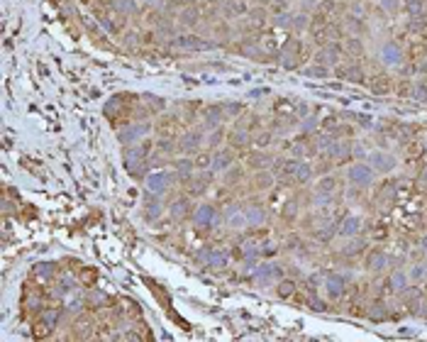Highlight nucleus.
Segmentation results:
<instances>
[{"mask_svg": "<svg viewBox=\"0 0 427 342\" xmlns=\"http://www.w3.org/2000/svg\"><path fill=\"white\" fill-rule=\"evenodd\" d=\"M340 54H344V49H342V44H337V42H329V44L320 47L318 54H315V64H320V66L325 69H335L337 64H340Z\"/></svg>", "mask_w": 427, "mask_h": 342, "instance_id": "nucleus-1", "label": "nucleus"}, {"mask_svg": "<svg viewBox=\"0 0 427 342\" xmlns=\"http://www.w3.org/2000/svg\"><path fill=\"white\" fill-rule=\"evenodd\" d=\"M22 310L27 313V315H32V313H42L44 310V293L37 288V291H32L30 288V284L25 286V296H22Z\"/></svg>", "mask_w": 427, "mask_h": 342, "instance_id": "nucleus-2", "label": "nucleus"}, {"mask_svg": "<svg viewBox=\"0 0 427 342\" xmlns=\"http://www.w3.org/2000/svg\"><path fill=\"white\" fill-rule=\"evenodd\" d=\"M171 47H176V49H196V52H200V49L215 47V42H205V39L198 37V34H186V37H176L174 42H171Z\"/></svg>", "mask_w": 427, "mask_h": 342, "instance_id": "nucleus-3", "label": "nucleus"}, {"mask_svg": "<svg viewBox=\"0 0 427 342\" xmlns=\"http://www.w3.org/2000/svg\"><path fill=\"white\" fill-rule=\"evenodd\" d=\"M215 215H218V213H215L212 206H200L198 213L193 215V225L200 227V230H212V227H215V222H218Z\"/></svg>", "mask_w": 427, "mask_h": 342, "instance_id": "nucleus-4", "label": "nucleus"}, {"mask_svg": "<svg viewBox=\"0 0 427 342\" xmlns=\"http://www.w3.org/2000/svg\"><path fill=\"white\" fill-rule=\"evenodd\" d=\"M220 8H222V15H225L227 20H237V17L249 12L244 0H220Z\"/></svg>", "mask_w": 427, "mask_h": 342, "instance_id": "nucleus-5", "label": "nucleus"}, {"mask_svg": "<svg viewBox=\"0 0 427 342\" xmlns=\"http://www.w3.org/2000/svg\"><path fill=\"white\" fill-rule=\"evenodd\" d=\"M178 22L183 25V27H198V25L203 22V12H200L198 5H186V8L178 10Z\"/></svg>", "mask_w": 427, "mask_h": 342, "instance_id": "nucleus-6", "label": "nucleus"}, {"mask_svg": "<svg viewBox=\"0 0 427 342\" xmlns=\"http://www.w3.org/2000/svg\"><path fill=\"white\" fill-rule=\"evenodd\" d=\"M335 76L344 78V81H351V83H364V69L357 66V64H349V66L337 64V66H335Z\"/></svg>", "mask_w": 427, "mask_h": 342, "instance_id": "nucleus-7", "label": "nucleus"}, {"mask_svg": "<svg viewBox=\"0 0 427 342\" xmlns=\"http://www.w3.org/2000/svg\"><path fill=\"white\" fill-rule=\"evenodd\" d=\"M234 164V152L232 149H218L215 154H212V171H227L230 166Z\"/></svg>", "mask_w": 427, "mask_h": 342, "instance_id": "nucleus-8", "label": "nucleus"}, {"mask_svg": "<svg viewBox=\"0 0 427 342\" xmlns=\"http://www.w3.org/2000/svg\"><path fill=\"white\" fill-rule=\"evenodd\" d=\"M247 166L249 169H256V171H264V169H269V166H274V156L269 154V152H252V154L247 156Z\"/></svg>", "mask_w": 427, "mask_h": 342, "instance_id": "nucleus-9", "label": "nucleus"}, {"mask_svg": "<svg viewBox=\"0 0 427 342\" xmlns=\"http://www.w3.org/2000/svg\"><path fill=\"white\" fill-rule=\"evenodd\" d=\"M349 181L351 184H357V186H369L373 181V171L369 166H351L349 169Z\"/></svg>", "mask_w": 427, "mask_h": 342, "instance_id": "nucleus-10", "label": "nucleus"}, {"mask_svg": "<svg viewBox=\"0 0 427 342\" xmlns=\"http://www.w3.org/2000/svg\"><path fill=\"white\" fill-rule=\"evenodd\" d=\"M225 222L230 225V227H242V225H247V215H244V208H242L240 203H234L230 208L225 210Z\"/></svg>", "mask_w": 427, "mask_h": 342, "instance_id": "nucleus-11", "label": "nucleus"}, {"mask_svg": "<svg viewBox=\"0 0 427 342\" xmlns=\"http://www.w3.org/2000/svg\"><path fill=\"white\" fill-rule=\"evenodd\" d=\"M200 144H203L200 132H186L181 140H178V149H181V152H186V154H193V152L200 149Z\"/></svg>", "mask_w": 427, "mask_h": 342, "instance_id": "nucleus-12", "label": "nucleus"}, {"mask_svg": "<svg viewBox=\"0 0 427 342\" xmlns=\"http://www.w3.org/2000/svg\"><path fill=\"white\" fill-rule=\"evenodd\" d=\"M227 115H225V108L222 105H215V108H208V110L203 112V122H205V130H215L220 127V122L225 120Z\"/></svg>", "mask_w": 427, "mask_h": 342, "instance_id": "nucleus-13", "label": "nucleus"}, {"mask_svg": "<svg viewBox=\"0 0 427 342\" xmlns=\"http://www.w3.org/2000/svg\"><path fill=\"white\" fill-rule=\"evenodd\" d=\"M369 88H371L376 96H386V93L393 90V81H391V76H386V74H376V76L369 81Z\"/></svg>", "mask_w": 427, "mask_h": 342, "instance_id": "nucleus-14", "label": "nucleus"}, {"mask_svg": "<svg viewBox=\"0 0 427 342\" xmlns=\"http://www.w3.org/2000/svg\"><path fill=\"white\" fill-rule=\"evenodd\" d=\"M169 210H171V218H176V220L188 218V215H191V200H188V196H181V198L171 200Z\"/></svg>", "mask_w": 427, "mask_h": 342, "instance_id": "nucleus-15", "label": "nucleus"}, {"mask_svg": "<svg viewBox=\"0 0 427 342\" xmlns=\"http://www.w3.org/2000/svg\"><path fill=\"white\" fill-rule=\"evenodd\" d=\"M227 142H230L232 149H247L249 144L254 142L252 132H244V130H234V132L227 137Z\"/></svg>", "mask_w": 427, "mask_h": 342, "instance_id": "nucleus-16", "label": "nucleus"}, {"mask_svg": "<svg viewBox=\"0 0 427 342\" xmlns=\"http://www.w3.org/2000/svg\"><path fill=\"white\" fill-rule=\"evenodd\" d=\"M244 215H247V225H252V227H259L266 220V210L256 203H254V208H244Z\"/></svg>", "mask_w": 427, "mask_h": 342, "instance_id": "nucleus-17", "label": "nucleus"}, {"mask_svg": "<svg viewBox=\"0 0 427 342\" xmlns=\"http://www.w3.org/2000/svg\"><path fill=\"white\" fill-rule=\"evenodd\" d=\"M342 49H344V54L349 56H362L364 54V42L359 39V37H344V44H342Z\"/></svg>", "mask_w": 427, "mask_h": 342, "instance_id": "nucleus-18", "label": "nucleus"}, {"mask_svg": "<svg viewBox=\"0 0 427 342\" xmlns=\"http://www.w3.org/2000/svg\"><path fill=\"white\" fill-rule=\"evenodd\" d=\"M112 10L125 17V15H134V12L139 10V5L134 0H112Z\"/></svg>", "mask_w": 427, "mask_h": 342, "instance_id": "nucleus-19", "label": "nucleus"}, {"mask_svg": "<svg viewBox=\"0 0 427 342\" xmlns=\"http://www.w3.org/2000/svg\"><path fill=\"white\" fill-rule=\"evenodd\" d=\"M342 25H344V30H347V32H351L354 37H359V34H362L364 30H366L359 15H347V17H344V22H342Z\"/></svg>", "mask_w": 427, "mask_h": 342, "instance_id": "nucleus-20", "label": "nucleus"}, {"mask_svg": "<svg viewBox=\"0 0 427 342\" xmlns=\"http://www.w3.org/2000/svg\"><path fill=\"white\" fill-rule=\"evenodd\" d=\"M110 298L103 293V291H90V293H86V306H90V308H103V306H108Z\"/></svg>", "mask_w": 427, "mask_h": 342, "instance_id": "nucleus-21", "label": "nucleus"}, {"mask_svg": "<svg viewBox=\"0 0 427 342\" xmlns=\"http://www.w3.org/2000/svg\"><path fill=\"white\" fill-rule=\"evenodd\" d=\"M205 254H208V257H203V254H200L198 259H200V262H208L210 266H225V264H227V254L218 252V249H208Z\"/></svg>", "mask_w": 427, "mask_h": 342, "instance_id": "nucleus-22", "label": "nucleus"}, {"mask_svg": "<svg viewBox=\"0 0 427 342\" xmlns=\"http://www.w3.org/2000/svg\"><path fill=\"white\" fill-rule=\"evenodd\" d=\"M32 330H34V337H49V335H52L56 328H54V325H49V323H46L42 315H37V320H34V325H32Z\"/></svg>", "mask_w": 427, "mask_h": 342, "instance_id": "nucleus-23", "label": "nucleus"}, {"mask_svg": "<svg viewBox=\"0 0 427 342\" xmlns=\"http://www.w3.org/2000/svg\"><path fill=\"white\" fill-rule=\"evenodd\" d=\"M276 184V178L269 174V171H259L256 176H254V191H266V188H271Z\"/></svg>", "mask_w": 427, "mask_h": 342, "instance_id": "nucleus-24", "label": "nucleus"}, {"mask_svg": "<svg viewBox=\"0 0 427 342\" xmlns=\"http://www.w3.org/2000/svg\"><path fill=\"white\" fill-rule=\"evenodd\" d=\"M147 130H149V125H137V127H127V130H122V132H120V140H122L125 144L132 142V140L137 142V140H139V134L147 132Z\"/></svg>", "mask_w": 427, "mask_h": 342, "instance_id": "nucleus-25", "label": "nucleus"}, {"mask_svg": "<svg viewBox=\"0 0 427 342\" xmlns=\"http://www.w3.org/2000/svg\"><path fill=\"white\" fill-rule=\"evenodd\" d=\"M242 178H244V169L242 166H230L225 171V186H237Z\"/></svg>", "mask_w": 427, "mask_h": 342, "instance_id": "nucleus-26", "label": "nucleus"}, {"mask_svg": "<svg viewBox=\"0 0 427 342\" xmlns=\"http://www.w3.org/2000/svg\"><path fill=\"white\" fill-rule=\"evenodd\" d=\"M335 188H337V178L335 176H322L318 184V191L322 196H332L335 193Z\"/></svg>", "mask_w": 427, "mask_h": 342, "instance_id": "nucleus-27", "label": "nucleus"}, {"mask_svg": "<svg viewBox=\"0 0 427 342\" xmlns=\"http://www.w3.org/2000/svg\"><path fill=\"white\" fill-rule=\"evenodd\" d=\"M276 293L281 298H291L296 293V284L288 281V279H278V286H276Z\"/></svg>", "mask_w": 427, "mask_h": 342, "instance_id": "nucleus-28", "label": "nucleus"}, {"mask_svg": "<svg viewBox=\"0 0 427 342\" xmlns=\"http://www.w3.org/2000/svg\"><path fill=\"white\" fill-rule=\"evenodd\" d=\"M313 176H315V169H313L310 164H303V162H300V166H298V171H296V181H298V184H307Z\"/></svg>", "mask_w": 427, "mask_h": 342, "instance_id": "nucleus-29", "label": "nucleus"}, {"mask_svg": "<svg viewBox=\"0 0 427 342\" xmlns=\"http://www.w3.org/2000/svg\"><path fill=\"white\" fill-rule=\"evenodd\" d=\"M422 54H427V42H413V44L408 47V59L420 61V56Z\"/></svg>", "mask_w": 427, "mask_h": 342, "instance_id": "nucleus-30", "label": "nucleus"}, {"mask_svg": "<svg viewBox=\"0 0 427 342\" xmlns=\"http://www.w3.org/2000/svg\"><path fill=\"white\" fill-rule=\"evenodd\" d=\"M384 264H386V254L384 252H371V257H366V266L373 269V271H378Z\"/></svg>", "mask_w": 427, "mask_h": 342, "instance_id": "nucleus-31", "label": "nucleus"}, {"mask_svg": "<svg viewBox=\"0 0 427 342\" xmlns=\"http://www.w3.org/2000/svg\"><path fill=\"white\" fill-rule=\"evenodd\" d=\"M271 22H274L276 27H283V30H293V15L281 12V15H274V17H271Z\"/></svg>", "mask_w": 427, "mask_h": 342, "instance_id": "nucleus-32", "label": "nucleus"}, {"mask_svg": "<svg viewBox=\"0 0 427 342\" xmlns=\"http://www.w3.org/2000/svg\"><path fill=\"white\" fill-rule=\"evenodd\" d=\"M296 213H298V203L293 200V203H286V206H283V210H281V218H283L286 222H288V220L293 222V220L298 218Z\"/></svg>", "mask_w": 427, "mask_h": 342, "instance_id": "nucleus-33", "label": "nucleus"}, {"mask_svg": "<svg viewBox=\"0 0 427 342\" xmlns=\"http://www.w3.org/2000/svg\"><path fill=\"white\" fill-rule=\"evenodd\" d=\"M193 164H196V169H210V166H212V154H208V152H200V154H196Z\"/></svg>", "mask_w": 427, "mask_h": 342, "instance_id": "nucleus-34", "label": "nucleus"}, {"mask_svg": "<svg viewBox=\"0 0 427 342\" xmlns=\"http://www.w3.org/2000/svg\"><path fill=\"white\" fill-rule=\"evenodd\" d=\"M310 27V17H307V12H298L296 17H293V30L300 32V30H307Z\"/></svg>", "mask_w": 427, "mask_h": 342, "instance_id": "nucleus-35", "label": "nucleus"}, {"mask_svg": "<svg viewBox=\"0 0 427 342\" xmlns=\"http://www.w3.org/2000/svg\"><path fill=\"white\" fill-rule=\"evenodd\" d=\"M222 134H225V130H222V127H215V130H210L208 144L212 147V149H218L220 144H222Z\"/></svg>", "mask_w": 427, "mask_h": 342, "instance_id": "nucleus-36", "label": "nucleus"}, {"mask_svg": "<svg viewBox=\"0 0 427 342\" xmlns=\"http://www.w3.org/2000/svg\"><path fill=\"white\" fill-rule=\"evenodd\" d=\"M278 254V247L271 242H264L262 247H259V257H264V259H271V257H276Z\"/></svg>", "mask_w": 427, "mask_h": 342, "instance_id": "nucleus-37", "label": "nucleus"}, {"mask_svg": "<svg viewBox=\"0 0 427 342\" xmlns=\"http://www.w3.org/2000/svg\"><path fill=\"white\" fill-rule=\"evenodd\" d=\"M422 152H425V149H422V144H420V142H410V144H408V159H410V162L420 159Z\"/></svg>", "mask_w": 427, "mask_h": 342, "instance_id": "nucleus-38", "label": "nucleus"}, {"mask_svg": "<svg viewBox=\"0 0 427 342\" xmlns=\"http://www.w3.org/2000/svg\"><path fill=\"white\" fill-rule=\"evenodd\" d=\"M147 213H149V215L154 213V218H159V213H161V200L147 196Z\"/></svg>", "mask_w": 427, "mask_h": 342, "instance_id": "nucleus-39", "label": "nucleus"}, {"mask_svg": "<svg viewBox=\"0 0 427 342\" xmlns=\"http://www.w3.org/2000/svg\"><path fill=\"white\" fill-rule=\"evenodd\" d=\"M271 142H274V134H271V132H262V134H256V137H254V144H256L259 149H266Z\"/></svg>", "mask_w": 427, "mask_h": 342, "instance_id": "nucleus-40", "label": "nucleus"}, {"mask_svg": "<svg viewBox=\"0 0 427 342\" xmlns=\"http://www.w3.org/2000/svg\"><path fill=\"white\" fill-rule=\"evenodd\" d=\"M373 164L378 166V169H384V171H388V169H393V159H386V154H373Z\"/></svg>", "mask_w": 427, "mask_h": 342, "instance_id": "nucleus-41", "label": "nucleus"}, {"mask_svg": "<svg viewBox=\"0 0 427 342\" xmlns=\"http://www.w3.org/2000/svg\"><path fill=\"white\" fill-rule=\"evenodd\" d=\"M357 227H359V220H354V218H351V220L344 222V227H342V235H344V237H351V235H357Z\"/></svg>", "mask_w": 427, "mask_h": 342, "instance_id": "nucleus-42", "label": "nucleus"}, {"mask_svg": "<svg viewBox=\"0 0 427 342\" xmlns=\"http://www.w3.org/2000/svg\"><path fill=\"white\" fill-rule=\"evenodd\" d=\"M147 98V105L152 108V110H164L166 108V103L161 98H156V96H144Z\"/></svg>", "mask_w": 427, "mask_h": 342, "instance_id": "nucleus-43", "label": "nucleus"}, {"mask_svg": "<svg viewBox=\"0 0 427 342\" xmlns=\"http://www.w3.org/2000/svg\"><path fill=\"white\" fill-rule=\"evenodd\" d=\"M406 5H408V12H413V15H420V12L425 10V0H410Z\"/></svg>", "mask_w": 427, "mask_h": 342, "instance_id": "nucleus-44", "label": "nucleus"}, {"mask_svg": "<svg viewBox=\"0 0 427 342\" xmlns=\"http://www.w3.org/2000/svg\"><path fill=\"white\" fill-rule=\"evenodd\" d=\"M413 96H415L417 100H425L427 98V81H420L415 88H413Z\"/></svg>", "mask_w": 427, "mask_h": 342, "instance_id": "nucleus-45", "label": "nucleus"}, {"mask_svg": "<svg viewBox=\"0 0 427 342\" xmlns=\"http://www.w3.org/2000/svg\"><path fill=\"white\" fill-rule=\"evenodd\" d=\"M96 271H93V269H83V271H81V276H78V279H81V284H86V286H93V281H96Z\"/></svg>", "mask_w": 427, "mask_h": 342, "instance_id": "nucleus-46", "label": "nucleus"}, {"mask_svg": "<svg viewBox=\"0 0 427 342\" xmlns=\"http://www.w3.org/2000/svg\"><path fill=\"white\" fill-rule=\"evenodd\" d=\"M381 8H384L386 12L395 15V12H398V8H400V3H398V0H381Z\"/></svg>", "mask_w": 427, "mask_h": 342, "instance_id": "nucleus-47", "label": "nucleus"}, {"mask_svg": "<svg viewBox=\"0 0 427 342\" xmlns=\"http://www.w3.org/2000/svg\"><path fill=\"white\" fill-rule=\"evenodd\" d=\"M318 0H300V8H303V12H307V10H318Z\"/></svg>", "mask_w": 427, "mask_h": 342, "instance_id": "nucleus-48", "label": "nucleus"}, {"mask_svg": "<svg viewBox=\"0 0 427 342\" xmlns=\"http://www.w3.org/2000/svg\"><path fill=\"white\" fill-rule=\"evenodd\" d=\"M305 74H307V76H325V74H327V69H325V66H313V69H305Z\"/></svg>", "mask_w": 427, "mask_h": 342, "instance_id": "nucleus-49", "label": "nucleus"}, {"mask_svg": "<svg viewBox=\"0 0 427 342\" xmlns=\"http://www.w3.org/2000/svg\"><path fill=\"white\" fill-rule=\"evenodd\" d=\"M406 3H410V0H406Z\"/></svg>", "mask_w": 427, "mask_h": 342, "instance_id": "nucleus-50", "label": "nucleus"}]
</instances>
